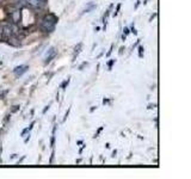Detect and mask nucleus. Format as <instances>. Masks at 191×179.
<instances>
[{"instance_id":"f257e3e1","label":"nucleus","mask_w":191,"mask_h":179,"mask_svg":"<svg viewBox=\"0 0 191 179\" xmlns=\"http://www.w3.org/2000/svg\"><path fill=\"white\" fill-rule=\"evenodd\" d=\"M39 28H41L43 31H45V32H53V31L55 30V24L44 16L43 19L41 20V23H39Z\"/></svg>"},{"instance_id":"f03ea898","label":"nucleus","mask_w":191,"mask_h":179,"mask_svg":"<svg viewBox=\"0 0 191 179\" xmlns=\"http://www.w3.org/2000/svg\"><path fill=\"white\" fill-rule=\"evenodd\" d=\"M10 36H12L11 26H10V24H5V26L2 28V36H1V38H4V40L6 41Z\"/></svg>"},{"instance_id":"7ed1b4c3","label":"nucleus","mask_w":191,"mask_h":179,"mask_svg":"<svg viewBox=\"0 0 191 179\" xmlns=\"http://www.w3.org/2000/svg\"><path fill=\"white\" fill-rule=\"evenodd\" d=\"M28 69H29V67L28 66H19V67H16L15 69H13V73H15V75L19 78V77H22L25 72H28Z\"/></svg>"},{"instance_id":"20e7f679","label":"nucleus","mask_w":191,"mask_h":179,"mask_svg":"<svg viewBox=\"0 0 191 179\" xmlns=\"http://www.w3.org/2000/svg\"><path fill=\"white\" fill-rule=\"evenodd\" d=\"M6 41H7V43H8L10 45H12V47H19V44H20V42H19L20 40H19L16 35L10 36Z\"/></svg>"},{"instance_id":"39448f33","label":"nucleus","mask_w":191,"mask_h":179,"mask_svg":"<svg viewBox=\"0 0 191 179\" xmlns=\"http://www.w3.org/2000/svg\"><path fill=\"white\" fill-rule=\"evenodd\" d=\"M20 10H16V11H13L12 13H10V18H11V22L12 23H19V19H20Z\"/></svg>"},{"instance_id":"423d86ee","label":"nucleus","mask_w":191,"mask_h":179,"mask_svg":"<svg viewBox=\"0 0 191 179\" xmlns=\"http://www.w3.org/2000/svg\"><path fill=\"white\" fill-rule=\"evenodd\" d=\"M48 54H49V55L47 56V59H45V61H44V63H45V65L50 63V62H52V60L56 56V50H55V48H54V47H53V48H50V50L48 51Z\"/></svg>"},{"instance_id":"0eeeda50","label":"nucleus","mask_w":191,"mask_h":179,"mask_svg":"<svg viewBox=\"0 0 191 179\" xmlns=\"http://www.w3.org/2000/svg\"><path fill=\"white\" fill-rule=\"evenodd\" d=\"M81 47H82V44H81V43H79V44H78V47H75V50H74V59H75L76 56L79 55V53H80V49H81Z\"/></svg>"},{"instance_id":"6e6552de","label":"nucleus","mask_w":191,"mask_h":179,"mask_svg":"<svg viewBox=\"0 0 191 179\" xmlns=\"http://www.w3.org/2000/svg\"><path fill=\"white\" fill-rule=\"evenodd\" d=\"M93 8H96V5H95V4H90V6H89V7H87V8H86L84 12H90V11H92Z\"/></svg>"},{"instance_id":"1a4fd4ad","label":"nucleus","mask_w":191,"mask_h":179,"mask_svg":"<svg viewBox=\"0 0 191 179\" xmlns=\"http://www.w3.org/2000/svg\"><path fill=\"white\" fill-rule=\"evenodd\" d=\"M139 56L143 58V47H139Z\"/></svg>"},{"instance_id":"9d476101","label":"nucleus","mask_w":191,"mask_h":179,"mask_svg":"<svg viewBox=\"0 0 191 179\" xmlns=\"http://www.w3.org/2000/svg\"><path fill=\"white\" fill-rule=\"evenodd\" d=\"M68 84H69V79H67L66 81H63V82L61 84V88H63V90H65V87H66Z\"/></svg>"},{"instance_id":"9b49d317","label":"nucleus","mask_w":191,"mask_h":179,"mask_svg":"<svg viewBox=\"0 0 191 179\" xmlns=\"http://www.w3.org/2000/svg\"><path fill=\"white\" fill-rule=\"evenodd\" d=\"M115 62H116V60H111V61H109V62H108V67H109V69H111V68H112V66H114Z\"/></svg>"},{"instance_id":"f8f14e48","label":"nucleus","mask_w":191,"mask_h":179,"mask_svg":"<svg viewBox=\"0 0 191 179\" xmlns=\"http://www.w3.org/2000/svg\"><path fill=\"white\" fill-rule=\"evenodd\" d=\"M54 144H55V135L52 136V141H50V146H52V148L54 147Z\"/></svg>"},{"instance_id":"ddd939ff","label":"nucleus","mask_w":191,"mask_h":179,"mask_svg":"<svg viewBox=\"0 0 191 179\" xmlns=\"http://www.w3.org/2000/svg\"><path fill=\"white\" fill-rule=\"evenodd\" d=\"M119 8H121V4H118V5H117V7H116V11L114 12V16H117V13H118Z\"/></svg>"},{"instance_id":"4468645a","label":"nucleus","mask_w":191,"mask_h":179,"mask_svg":"<svg viewBox=\"0 0 191 179\" xmlns=\"http://www.w3.org/2000/svg\"><path fill=\"white\" fill-rule=\"evenodd\" d=\"M19 110V105H15L13 106V109H12V111L11 112H16V111H18Z\"/></svg>"},{"instance_id":"2eb2a0df","label":"nucleus","mask_w":191,"mask_h":179,"mask_svg":"<svg viewBox=\"0 0 191 179\" xmlns=\"http://www.w3.org/2000/svg\"><path fill=\"white\" fill-rule=\"evenodd\" d=\"M123 31H124V34H123V35H126V36H127V35H128V34H129V32H130V31H129V29H128V28H124V30H123Z\"/></svg>"},{"instance_id":"dca6fc26","label":"nucleus","mask_w":191,"mask_h":179,"mask_svg":"<svg viewBox=\"0 0 191 179\" xmlns=\"http://www.w3.org/2000/svg\"><path fill=\"white\" fill-rule=\"evenodd\" d=\"M85 66H87V62H84V63H82V65L79 67V71H82V68H84Z\"/></svg>"},{"instance_id":"f3484780","label":"nucleus","mask_w":191,"mask_h":179,"mask_svg":"<svg viewBox=\"0 0 191 179\" xmlns=\"http://www.w3.org/2000/svg\"><path fill=\"white\" fill-rule=\"evenodd\" d=\"M29 131H30V130H29V128H26V129H24V130H23V133H22V136H24V135H25L26 133H29Z\"/></svg>"},{"instance_id":"a211bd4d","label":"nucleus","mask_w":191,"mask_h":179,"mask_svg":"<svg viewBox=\"0 0 191 179\" xmlns=\"http://www.w3.org/2000/svg\"><path fill=\"white\" fill-rule=\"evenodd\" d=\"M49 108H50V104H49V105H47V106H45V109H44V110H43V114H45V112H47V111H48V110H49Z\"/></svg>"},{"instance_id":"6ab92c4d","label":"nucleus","mask_w":191,"mask_h":179,"mask_svg":"<svg viewBox=\"0 0 191 179\" xmlns=\"http://www.w3.org/2000/svg\"><path fill=\"white\" fill-rule=\"evenodd\" d=\"M102 130H103V127H100V128H99V129H98V131H97V134H96V136H95V138H97V136H98V135H99V133H100V131H102Z\"/></svg>"},{"instance_id":"aec40b11","label":"nucleus","mask_w":191,"mask_h":179,"mask_svg":"<svg viewBox=\"0 0 191 179\" xmlns=\"http://www.w3.org/2000/svg\"><path fill=\"white\" fill-rule=\"evenodd\" d=\"M132 32H134V35H137V31L135 30V28H134V24H133V26H132Z\"/></svg>"},{"instance_id":"412c9836","label":"nucleus","mask_w":191,"mask_h":179,"mask_svg":"<svg viewBox=\"0 0 191 179\" xmlns=\"http://www.w3.org/2000/svg\"><path fill=\"white\" fill-rule=\"evenodd\" d=\"M112 48H114V44H112V45H111V48H110V50H109V51H108V54H106V55H108V56H109V55H110V54H111V51H112Z\"/></svg>"},{"instance_id":"4be33fe9","label":"nucleus","mask_w":191,"mask_h":179,"mask_svg":"<svg viewBox=\"0 0 191 179\" xmlns=\"http://www.w3.org/2000/svg\"><path fill=\"white\" fill-rule=\"evenodd\" d=\"M139 5H140V0H137V1H136V5H135V8H137V7H139Z\"/></svg>"},{"instance_id":"5701e85b","label":"nucleus","mask_w":191,"mask_h":179,"mask_svg":"<svg viewBox=\"0 0 191 179\" xmlns=\"http://www.w3.org/2000/svg\"><path fill=\"white\" fill-rule=\"evenodd\" d=\"M95 109H97V106H92V108H91V110H90V111H91V112H93V111H95Z\"/></svg>"},{"instance_id":"b1692460","label":"nucleus","mask_w":191,"mask_h":179,"mask_svg":"<svg viewBox=\"0 0 191 179\" xmlns=\"http://www.w3.org/2000/svg\"><path fill=\"white\" fill-rule=\"evenodd\" d=\"M108 103H109V100H108V99H104V100H103V104H108Z\"/></svg>"},{"instance_id":"393cba45","label":"nucleus","mask_w":191,"mask_h":179,"mask_svg":"<svg viewBox=\"0 0 191 179\" xmlns=\"http://www.w3.org/2000/svg\"><path fill=\"white\" fill-rule=\"evenodd\" d=\"M155 106H156V105H149V106H148V109H154Z\"/></svg>"},{"instance_id":"a878e982","label":"nucleus","mask_w":191,"mask_h":179,"mask_svg":"<svg viewBox=\"0 0 191 179\" xmlns=\"http://www.w3.org/2000/svg\"><path fill=\"white\" fill-rule=\"evenodd\" d=\"M123 50H124V48H121V49H119V54H122V53H123Z\"/></svg>"}]
</instances>
